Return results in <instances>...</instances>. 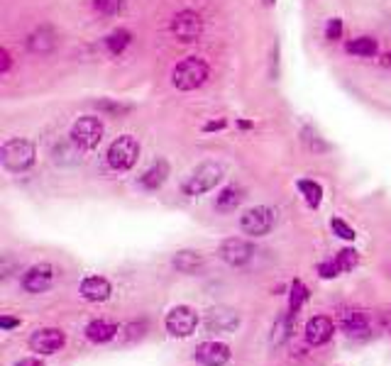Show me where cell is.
I'll return each mask as SVG.
<instances>
[{
	"mask_svg": "<svg viewBox=\"0 0 391 366\" xmlns=\"http://www.w3.org/2000/svg\"><path fill=\"white\" fill-rule=\"evenodd\" d=\"M211 76V66H208L206 59L201 56H186L179 64L171 69V86L176 90H184V93H191V90H198Z\"/></svg>",
	"mask_w": 391,
	"mask_h": 366,
	"instance_id": "1",
	"label": "cell"
},
{
	"mask_svg": "<svg viewBox=\"0 0 391 366\" xmlns=\"http://www.w3.org/2000/svg\"><path fill=\"white\" fill-rule=\"evenodd\" d=\"M35 159H37V149L30 139L15 137L3 142V147H0V161H3V166L10 173L30 171L35 166Z\"/></svg>",
	"mask_w": 391,
	"mask_h": 366,
	"instance_id": "2",
	"label": "cell"
},
{
	"mask_svg": "<svg viewBox=\"0 0 391 366\" xmlns=\"http://www.w3.org/2000/svg\"><path fill=\"white\" fill-rule=\"evenodd\" d=\"M223 176H225V173H223L221 164L203 161L184 178L181 191H184V196H189V198H196V196H203V193H208V191L216 189L218 183L223 181Z\"/></svg>",
	"mask_w": 391,
	"mask_h": 366,
	"instance_id": "3",
	"label": "cell"
},
{
	"mask_svg": "<svg viewBox=\"0 0 391 366\" xmlns=\"http://www.w3.org/2000/svg\"><path fill=\"white\" fill-rule=\"evenodd\" d=\"M106 134V125L98 115H81L74 125H71L69 139L81 149V152H93L98 144L103 142Z\"/></svg>",
	"mask_w": 391,
	"mask_h": 366,
	"instance_id": "4",
	"label": "cell"
},
{
	"mask_svg": "<svg viewBox=\"0 0 391 366\" xmlns=\"http://www.w3.org/2000/svg\"><path fill=\"white\" fill-rule=\"evenodd\" d=\"M108 166L113 171H130L140 159V142L132 134H120L115 142L108 147Z\"/></svg>",
	"mask_w": 391,
	"mask_h": 366,
	"instance_id": "5",
	"label": "cell"
},
{
	"mask_svg": "<svg viewBox=\"0 0 391 366\" xmlns=\"http://www.w3.org/2000/svg\"><path fill=\"white\" fill-rule=\"evenodd\" d=\"M169 30L176 42H181V45H193V42H198L203 35V17L196 10H179L171 17Z\"/></svg>",
	"mask_w": 391,
	"mask_h": 366,
	"instance_id": "6",
	"label": "cell"
},
{
	"mask_svg": "<svg viewBox=\"0 0 391 366\" xmlns=\"http://www.w3.org/2000/svg\"><path fill=\"white\" fill-rule=\"evenodd\" d=\"M274 210L266 208V205H257V208H250L242 213L240 230L250 237H264L274 228Z\"/></svg>",
	"mask_w": 391,
	"mask_h": 366,
	"instance_id": "7",
	"label": "cell"
},
{
	"mask_svg": "<svg viewBox=\"0 0 391 366\" xmlns=\"http://www.w3.org/2000/svg\"><path fill=\"white\" fill-rule=\"evenodd\" d=\"M164 325L171 337H191L198 325V312L189 305H176L166 312Z\"/></svg>",
	"mask_w": 391,
	"mask_h": 366,
	"instance_id": "8",
	"label": "cell"
},
{
	"mask_svg": "<svg viewBox=\"0 0 391 366\" xmlns=\"http://www.w3.org/2000/svg\"><path fill=\"white\" fill-rule=\"evenodd\" d=\"M54 281H56V269L51 264H35L22 276V288L27 293H45L54 286Z\"/></svg>",
	"mask_w": 391,
	"mask_h": 366,
	"instance_id": "9",
	"label": "cell"
},
{
	"mask_svg": "<svg viewBox=\"0 0 391 366\" xmlns=\"http://www.w3.org/2000/svg\"><path fill=\"white\" fill-rule=\"evenodd\" d=\"M252 254H255L252 242H247V239H242V237H228L225 242L218 247V257L225 264H230V266H245L252 259Z\"/></svg>",
	"mask_w": 391,
	"mask_h": 366,
	"instance_id": "10",
	"label": "cell"
},
{
	"mask_svg": "<svg viewBox=\"0 0 391 366\" xmlns=\"http://www.w3.org/2000/svg\"><path fill=\"white\" fill-rule=\"evenodd\" d=\"M64 344H66V335L59 327H45V330H37L30 337L32 351H40V354H54Z\"/></svg>",
	"mask_w": 391,
	"mask_h": 366,
	"instance_id": "11",
	"label": "cell"
},
{
	"mask_svg": "<svg viewBox=\"0 0 391 366\" xmlns=\"http://www.w3.org/2000/svg\"><path fill=\"white\" fill-rule=\"evenodd\" d=\"M230 356V347L223 342H203L196 347V361H201L203 366H225Z\"/></svg>",
	"mask_w": 391,
	"mask_h": 366,
	"instance_id": "12",
	"label": "cell"
},
{
	"mask_svg": "<svg viewBox=\"0 0 391 366\" xmlns=\"http://www.w3.org/2000/svg\"><path fill=\"white\" fill-rule=\"evenodd\" d=\"M113 293V286L108 278L103 276H86L81 281V296L86 298L88 303H103L108 301Z\"/></svg>",
	"mask_w": 391,
	"mask_h": 366,
	"instance_id": "13",
	"label": "cell"
},
{
	"mask_svg": "<svg viewBox=\"0 0 391 366\" xmlns=\"http://www.w3.org/2000/svg\"><path fill=\"white\" fill-rule=\"evenodd\" d=\"M333 332H335V325H333L330 317L316 315V317H311V320H308V325H306V342H308V344H313V347L326 344V342L333 337Z\"/></svg>",
	"mask_w": 391,
	"mask_h": 366,
	"instance_id": "14",
	"label": "cell"
},
{
	"mask_svg": "<svg viewBox=\"0 0 391 366\" xmlns=\"http://www.w3.org/2000/svg\"><path fill=\"white\" fill-rule=\"evenodd\" d=\"M240 325V315L235 310H225V308H213L206 315V327L211 332H232Z\"/></svg>",
	"mask_w": 391,
	"mask_h": 366,
	"instance_id": "15",
	"label": "cell"
},
{
	"mask_svg": "<svg viewBox=\"0 0 391 366\" xmlns=\"http://www.w3.org/2000/svg\"><path fill=\"white\" fill-rule=\"evenodd\" d=\"M54 47H56V32L47 25H40L30 37H27V49H30L32 54H40V56L49 54V51H54Z\"/></svg>",
	"mask_w": 391,
	"mask_h": 366,
	"instance_id": "16",
	"label": "cell"
},
{
	"mask_svg": "<svg viewBox=\"0 0 391 366\" xmlns=\"http://www.w3.org/2000/svg\"><path fill=\"white\" fill-rule=\"evenodd\" d=\"M166 178H169V161H166V159H159V161H154L140 176V186L145 191H157L164 186Z\"/></svg>",
	"mask_w": 391,
	"mask_h": 366,
	"instance_id": "17",
	"label": "cell"
},
{
	"mask_svg": "<svg viewBox=\"0 0 391 366\" xmlns=\"http://www.w3.org/2000/svg\"><path fill=\"white\" fill-rule=\"evenodd\" d=\"M118 325L108 320H93L86 325V337H88L93 344H103V342H111L118 335Z\"/></svg>",
	"mask_w": 391,
	"mask_h": 366,
	"instance_id": "18",
	"label": "cell"
},
{
	"mask_svg": "<svg viewBox=\"0 0 391 366\" xmlns=\"http://www.w3.org/2000/svg\"><path fill=\"white\" fill-rule=\"evenodd\" d=\"M171 264H174V269L181 273H196L203 269V257H201V252H193V249H181V252L174 254Z\"/></svg>",
	"mask_w": 391,
	"mask_h": 366,
	"instance_id": "19",
	"label": "cell"
},
{
	"mask_svg": "<svg viewBox=\"0 0 391 366\" xmlns=\"http://www.w3.org/2000/svg\"><path fill=\"white\" fill-rule=\"evenodd\" d=\"M242 200H245V191L240 186H225L216 196V210L218 213H232L235 208H240Z\"/></svg>",
	"mask_w": 391,
	"mask_h": 366,
	"instance_id": "20",
	"label": "cell"
},
{
	"mask_svg": "<svg viewBox=\"0 0 391 366\" xmlns=\"http://www.w3.org/2000/svg\"><path fill=\"white\" fill-rule=\"evenodd\" d=\"M340 325L347 335H360V332L369 330V320H367V315L360 310H342L340 312Z\"/></svg>",
	"mask_w": 391,
	"mask_h": 366,
	"instance_id": "21",
	"label": "cell"
},
{
	"mask_svg": "<svg viewBox=\"0 0 391 366\" xmlns=\"http://www.w3.org/2000/svg\"><path fill=\"white\" fill-rule=\"evenodd\" d=\"M298 193L303 196V200H306L308 208H321L323 203V186L318 181H313V178H301V181L296 183Z\"/></svg>",
	"mask_w": 391,
	"mask_h": 366,
	"instance_id": "22",
	"label": "cell"
},
{
	"mask_svg": "<svg viewBox=\"0 0 391 366\" xmlns=\"http://www.w3.org/2000/svg\"><path fill=\"white\" fill-rule=\"evenodd\" d=\"M352 56H365V59H372V56L379 54V42L374 37H355V40L347 42L345 47Z\"/></svg>",
	"mask_w": 391,
	"mask_h": 366,
	"instance_id": "23",
	"label": "cell"
},
{
	"mask_svg": "<svg viewBox=\"0 0 391 366\" xmlns=\"http://www.w3.org/2000/svg\"><path fill=\"white\" fill-rule=\"evenodd\" d=\"M130 45H132V32L122 30V27L113 30L111 35L106 37V49H108V54H113V56H120Z\"/></svg>",
	"mask_w": 391,
	"mask_h": 366,
	"instance_id": "24",
	"label": "cell"
},
{
	"mask_svg": "<svg viewBox=\"0 0 391 366\" xmlns=\"http://www.w3.org/2000/svg\"><path fill=\"white\" fill-rule=\"evenodd\" d=\"M294 317L291 312H286V315H281L279 320L274 322V327H271V344H284L286 340H289L291 335V327H294Z\"/></svg>",
	"mask_w": 391,
	"mask_h": 366,
	"instance_id": "25",
	"label": "cell"
},
{
	"mask_svg": "<svg viewBox=\"0 0 391 366\" xmlns=\"http://www.w3.org/2000/svg\"><path fill=\"white\" fill-rule=\"evenodd\" d=\"M306 298H308V288L303 286L301 281H294L291 293H289V312L291 315H296V312L301 310V305L306 303Z\"/></svg>",
	"mask_w": 391,
	"mask_h": 366,
	"instance_id": "26",
	"label": "cell"
},
{
	"mask_svg": "<svg viewBox=\"0 0 391 366\" xmlns=\"http://www.w3.org/2000/svg\"><path fill=\"white\" fill-rule=\"evenodd\" d=\"M95 108L101 110V113H108V115H127L132 110V105H127V103H120V100H98L95 103Z\"/></svg>",
	"mask_w": 391,
	"mask_h": 366,
	"instance_id": "27",
	"label": "cell"
},
{
	"mask_svg": "<svg viewBox=\"0 0 391 366\" xmlns=\"http://www.w3.org/2000/svg\"><path fill=\"white\" fill-rule=\"evenodd\" d=\"M122 8V0H93V10L103 17H113L118 15Z\"/></svg>",
	"mask_w": 391,
	"mask_h": 366,
	"instance_id": "28",
	"label": "cell"
},
{
	"mask_svg": "<svg viewBox=\"0 0 391 366\" xmlns=\"http://www.w3.org/2000/svg\"><path fill=\"white\" fill-rule=\"evenodd\" d=\"M357 262H360V257H357V252L355 249H340L337 252V257H335V264H337V269L340 271H350V269H355L357 266Z\"/></svg>",
	"mask_w": 391,
	"mask_h": 366,
	"instance_id": "29",
	"label": "cell"
},
{
	"mask_svg": "<svg viewBox=\"0 0 391 366\" xmlns=\"http://www.w3.org/2000/svg\"><path fill=\"white\" fill-rule=\"evenodd\" d=\"M330 230H333V232H335L340 239H345V242H352V239L357 237L355 230H352L350 225H347L342 218H333V220H330Z\"/></svg>",
	"mask_w": 391,
	"mask_h": 366,
	"instance_id": "30",
	"label": "cell"
},
{
	"mask_svg": "<svg viewBox=\"0 0 391 366\" xmlns=\"http://www.w3.org/2000/svg\"><path fill=\"white\" fill-rule=\"evenodd\" d=\"M342 32H345V25H342L340 17H330V20L326 22V40L328 42H340Z\"/></svg>",
	"mask_w": 391,
	"mask_h": 366,
	"instance_id": "31",
	"label": "cell"
},
{
	"mask_svg": "<svg viewBox=\"0 0 391 366\" xmlns=\"http://www.w3.org/2000/svg\"><path fill=\"white\" fill-rule=\"evenodd\" d=\"M318 273H321L323 278H335V276H340V269H337V264L333 262H323V264H318Z\"/></svg>",
	"mask_w": 391,
	"mask_h": 366,
	"instance_id": "32",
	"label": "cell"
},
{
	"mask_svg": "<svg viewBox=\"0 0 391 366\" xmlns=\"http://www.w3.org/2000/svg\"><path fill=\"white\" fill-rule=\"evenodd\" d=\"M142 330H145V322H132V325H127V327H125V332H127L125 340L130 342V340H135V337L140 340V337H142Z\"/></svg>",
	"mask_w": 391,
	"mask_h": 366,
	"instance_id": "33",
	"label": "cell"
},
{
	"mask_svg": "<svg viewBox=\"0 0 391 366\" xmlns=\"http://www.w3.org/2000/svg\"><path fill=\"white\" fill-rule=\"evenodd\" d=\"M228 127V120L225 118H218V120H211V122L203 125V132H221V129Z\"/></svg>",
	"mask_w": 391,
	"mask_h": 366,
	"instance_id": "34",
	"label": "cell"
},
{
	"mask_svg": "<svg viewBox=\"0 0 391 366\" xmlns=\"http://www.w3.org/2000/svg\"><path fill=\"white\" fill-rule=\"evenodd\" d=\"M10 66H13V56H10V51L3 47V49H0V74H8Z\"/></svg>",
	"mask_w": 391,
	"mask_h": 366,
	"instance_id": "35",
	"label": "cell"
},
{
	"mask_svg": "<svg viewBox=\"0 0 391 366\" xmlns=\"http://www.w3.org/2000/svg\"><path fill=\"white\" fill-rule=\"evenodd\" d=\"M17 325H20V320H17V317H10V315L0 317V327H3V330H13V327H17Z\"/></svg>",
	"mask_w": 391,
	"mask_h": 366,
	"instance_id": "36",
	"label": "cell"
},
{
	"mask_svg": "<svg viewBox=\"0 0 391 366\" xmlns=\"http://www.w3.org/2000/svg\"><path fill=\"white\" fill-rule=\"evenodd\" d=\"M15 366H45V361H40V359H35V356H30V359H22V361H17Z\"/></svg>",
	"mask_w": 391,
	"mask_h": 366,
	"instance_id": "37",
	"label": "cell"
},
{
	"mask_svg": "<svg viewBox=\"0 0 391 366\" xmlns=\"http://www.w3.org/2000/svg\"><path fill=\"white\" fill-rule=\"evenodd\" d=\"M240 127H242V129H250L252 122H247V120H240Z\"/></svg>",
	"mask_w": 391,
	"mask_h": 366,
	"instance_id": "38",
	"label": "cell"
},
{
	"mask_svg": "<svg viewBox=\"0 0 391 366\" xmlns=\"http://www.w3.org/2000/svg\"><path fill=\"white\" fill-rule=\"evenodd\" d=\"M264 3H266V6H274V0H264Z\"/></svg>",
	"mask_w": 391,
	"mask_h": 366,
	"instance_id": "39",
	"label": "cell"
}]
</instances>
